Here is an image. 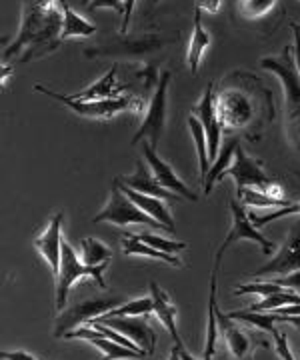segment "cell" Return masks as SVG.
I'll use <instances>...</instances> for the list:
<instances>
[{"instance_id":"cell-41","label":"cell","mask_w":300,"mask_h":360,"mask_svg":"<svg viewBox=\"0 0 300 360\" xmlns=\"http://www.w3.org/2000/svg\"><path fill=\"white\" fill-rule=\"evenodd\" d=\"M292 28V34H294V60H296V68H299L300 72V28L299 25H290Z\"/></svg>"},{"instance_id":"cell-3","label":"cell","mask_w":300,"mask_h":360,"mask_svg":"<svg viewBox=\"0 0 300 360\" xmlns=\"http://www.w3.org/2000/svg\"><path fill=\"white\" fill-rule=\"evenodd\" d=\"M106 266H108V262L98 264V266H89V264H84L79 252L74 250V246L70 245L68 240H63L60 270H58V276L54 278V300H56V310L60 312L63 309H66L70 288L79 283L80 278H84V276L94 278V283H96L98 288H106L105 276H103V272H105Z\"/></svg>"},{"instance_id":"cell-32","label":"cell","mask_w":300,"mask_h":360,"mask_svg":"<svg viewBox=\"0 0 300 360\" xmlns=\"http://www.w3.org/2000/svg\"><path fill=\"white\" fill-rule=\"evenodd\" d=\"M300 296L292 288H285L280 292H274L270 296H262V300L254 302L250 310H261V312H270L278 307H287V304H299Z\"/></svg>"},{"instance_id":"cell-23","label":"cell","mask_w":300,"mask_h":360,"mask_svg":"<svg viewBox=\"0 0 300 360\" xmlns=\"http://www.w3.org/2000/svg\"><path fill=\"white\" fill-rule=\"evenodd\" d=\"M216 319H219V330H221L222 338L226 340L230 354L238 360L244 359L250 350V338H248L247 333H242L238 328L235 319H230L228 314H222L219 307H216Z\"/></svg>"},{"instance_id":"cell-4","label":"cell","mask_w":300,"mask_h":360,"mask_svg":"<svg viewBox=\"0 0 300 360\" xmlns=\"http://www.w3.org/2000/svg\"><path fill=\"white\" fill-rule=\"evenodd\" d=\"M34 90L63 103L74 115L84 116V118H112L118 112H132V115L146 112V104L141 96H118V98H105V101H77L68 94L54 92V90L46 89L42 84H37Z\"/></svg>"},{"instance_id":"cell-36","label":"cell","mask_w":300,"mask_h":360,"mask_svg":"<svg viewBox=\"0 0 300 360\" xmlns=\"http://www.w3.org/2000/svg\"><path fill=\"white\" fill-rule=\"evenodd\" d=\"M290 214H300V202H292V205L282 206V208H278V210H274V212H268V214H264V217L250 214V219H252V222H254L256 226H264V224H268V222H273V220L285 219V217H290Z\"/></svg>"},{"instance_id":"cell-8","label":"cell","mask_w":300,"mask_h":360,"mask_svg":"<svg viewBox=\"0 0 300 360\" xmlns=\"http://www.w3.org/2000/svg\"><path fill=\"white\" fill-rule=\"evenodd\" d=\"M124 298L122 296H100V298H91L84 302H77L70 304L68 309L60 310L58 319H56V326H54V336L56 338H65L66 333L79 328L82 324H89L92 319L105 314L110 309H115L118 304H122Z\"/></svg>"},{"instance_id":"cell-27","label":"cell","mask_w":300,"mask_h":360,"mask_svg":"<svg viewBox=\"0 0 300 360\" xmlns=\"http://www.w3.org/2000/svg\"><path fill=\"white\" fill-rule=\"evenodd\" d=\"M60 8L65 14V22H63V40L66 39H89L96 32V26L84 20L79 13H74V8L68 4V0H58Z\"/></svg>"},{"instance_id":"cell-26","label":"cell","mask_w":300,"mask_h":360,"mask_svg":"<svg viewBox=\"0 0 300 360\" xmlns=\"http://www.w3.org/2000/svg\"><path fill=\"white\" fill-rule=\"evenodd\" d=\"M210 44V34L207 32V28L202 26L200 20V8L195 6V28H193V37L188 42V51H186V65L190 68V72L196 75L198 72V66L202 60V54L209 49Z\"/></svg>"},{"instance_id":"cell-35","label":"cell","mask_w":300,"mask_h":360,"mask_svg":"<svg viewBox=\"0 0 300 360\" xmlns=\"http://www.w3.org/2000/svg\"><path fill=\"white\" fill-rule=\"evenodd\" d=\"M138 238L144 240L146 245L155 246L158 250H164V252H170V255H178V252H183L186 245L184 243H176V240H167V238H162V236H155V234H150V232H143V234H138Z\"/></svg>"},{"instance_id":"cell-9","label":"cell","mask_w":300,"mask_h":360,"mask_svg":"<svg viewBox=\"0 0 300 360\" xmlns=\"http://www.w3.org/2000/svg\"><path fill=\"white\" fill-rule=\"evenodd\" d=\"M148 288H150V296H152V302H155V316H157L160 324L167 328V333L172 338V342H174V348H172V354H170V359H186V360H195V356L186 350L184 347L183 338L178 335V326H176V307L170 302L169 295L158 286V283L155 281H150L148 284Z\"/></svg>"},{"instance_id":"cell-19","label":"cell","mask_w":300,"mask_h":360,"mask_svg":"<svg viewBox=\"0 0 300 360\" xmlns=\"http://www.w3.org/2000/svg\"><path fill=\"white\" fill-rule=\"evenodd\" d=\"M118 179L122 180L126 186L138 191V193L150 194V196H157V198H162V200H181L183 198L181 194H174L169 188H164L157 180V176L152 172H148V168L144 167L143 160L136 162V172L134 174H131V176H118Z\"/></svg>"},{"instance_id":"cell-28","label":"cell","mask_w":300,"mask_h":360,"mask_svg":"<svg viewBox=\"0 0 300 360\" xmlns=\"http://www.w3.org/2000/svg\"><path fill=\"white\" fill-rule=\"evenodd\" d=\"M188 129L193 134V141L196 144V155H198V167H200V182H204L207 174L210 170V156H209V139L204 127L200 124V120L195 115H188Z\"/></svg>"},{"instance_id":"cell-18","label":"cell","mask_w":300,"mask_h":360,"mask_svg":"<svg viewBox=\"0 0 300 360\" xmlns=\"http://www.w3.org/2000/svg\"><path fill=\"white\" fill-rule=\"evenodd\" d=\"M144 158L148 160V165L152 168V174L157 176V180L164 186V188H169L172 193H178L181 196H184V198L193 200V202L198 200V194L193 193V191L184 184L183 180L176 176V172L172 170V167L158 156L157 148H155L150 142L144 144Z\"/></svg>"},{"instance_id":"cell-40","label":"cell","mask_w":300,"mask_h":360,"mask_svg":"<svg viewBox=\"0 0 300 360\" xmlns=\"http://www.w3.org/2000/svg\"><path fill=\"white\" fill-rule=\"evenodd\" d=\"M196 8L207 11V13L214 14L221 8V0H196Z\"/></svg>"},{"instance_id":"cell-10","label":"cell","mask_w":300,"mask_h":360,"mask_svg":"<svg viewBox=\"0 0 300 360\" xmlns=\"http://www.w3.org/2000/svg\"><path fill=\"white\" fill-rule=\"evenodd\" d=\"M148 316H108V319H92L91 322H103L112 328H117L118 333L129 336L136 347L144 348L150 356H155L157 352V333L155 328L146 321ZM89 322V324H91Z\"/></svg>"},{"instance_id":"cell-44","label":"cell","mask_w":300,"mask_h":360,"mask_svg":"<svg viewBox=\"0 0 300 360\" xmlns=\"http://www.w3.org/2000/svg\"><path fill=\"white\" fill-rule=\"evenodd\" d=\"M299 28H300V25H299Z\"/></svg>"},{"instance_id":"cell-21","label":"cell","mask_w":300,"mask_h":360,"mask_svg":"<svg viewBox=\"0 0 300 360\" xmlns=\"http://www.w3.org/2000/svg\"><path fill=\"white\" fill-rule=\"evenodd\" d=\"M126 89L124 84H120L118 80V68L117 65L112 66L106 75L94 80L91 86L80 90L77 94H72V98L77 101H105V98H118L120 92Z\"/></svg>"},{"instance_id":"cell-13","label":"cell","mask_w":300,"mask_h":360,"mask_svg":"<svg viewBox=\"0 0 300 360\" xmlns=\"http://www.w3.org/2000/svg\"><path fill=\"white\" fill-rule=\"evenodd\" d=\"M65 338H77V340H89L92 347H96L108 359H146L150 356L146 350H136V348L124 347L117 340L108 338L105 333L96 330L94 326H89V324H82L79 328L66 333Z\"/></svg>"},{"instance_id":"cell-29","label":"cell","mask_w":300,"mask_h":360,"mask_svg":"<svg viewBox=\"0 0 300 360\" xmlns=\"http://www.w3.org/2000/svg\"><path fill=\"white\" fill-rule=\"evenodd\" d=\"M236 196L242 200V205L250 208H282V206L292 205L288 198H278L273 194H266L256 186H247L244 191L236 193Z\"/></svg>"},{"instance_id":"cell-38","label":"cell","mask_w":300,"mask_h":360,"mask_svg":"<svg viewBox=\"0 0 300 360\" xmlns=\"http://www.w3.org/2000/svg\"><path fill=\"white\" fill-rule=\"evenodd\" d=\"M274 283L285 286V288H292V290H300V270H294V272H288V274H282V276H276Z\"/></svg>"},{"instance_id":"cell-14","label":"cell","mask_w":300,"mask_h":360,"mask_svg":"<svg viewBox=\"0 0 300 360\" xmlns=\"http://www.w3.org/2000/svg\"><path fill=\"white\" fill-rule=\"evenodd\" d=\"M300 270V229H292L288 234L287 243L280 246V250L274 255L264 266L252 272V278H264L270 274H288Z\"/></svg>"},{"instance_id":"cell-37","label":"cell","mask_w":300,"mask_h":360,"mask_svg":"<svg viewBox=\"0 0 300 360\" xmlns=\"http://www.w3.org/2000/svg\"><path fill=\"white\" fill-rule=\"evenodd\" d=\"M89 11H100V8H110L120 16H124V0H91L89 4Z\"/></svg>"},{"instance_id":"cell-31","label":"cell","mask_w":300,"mask_h":360,"mask_svg":"<svg viewBox=\"0 0 300 360\" xmlns=\"http://www.w3.org/2000/svg\"><path fill=\"white\" fill-rule=\"evenodd\" d=\"M80 258L89 266H98V264L110 262L112 250L108 246L103 245L100 240L89 236V238H82V243H80Z\"/></svg>"},{"instance_id":"cell-1","label":"cell","mask_w":300,"mask_h":360,"mask_svg":"<svg viewBox=\"0 0 300 360\" xmlns=\"http://www.w3.org/2000/svg\"><path fill=\"white\" fill-rule=\"evenodd\" d=\"M65 14L58 0H22V16L14 40L2 51V63L18 56V65L42 58L58 49Z\"/></svg>"},{"instance_id":"cell-12","label":"cell","mask_w":300,"mask_h":360,"mask_svg":"<svg viewBox=\"0 0 300 360\" xmlns=\"http://www.w3.org/2000/svg\"><path fill=\"white\" fill-rule=\"evenodd\" d=\"M200 124L204 127V132H207V139H209V156L210 162L216 160V150L221 146V130H222V122L219 118V110H216V94H214V84L209 82L207 89H204V94L200 98V103L196 104L193 108V112ZM212 167V165H210Z\"/></svg>"},{"instance_id":"cell-39","label":"cell","mask_w":300,"mask_h":360,"mask_svg":"<svg viewBox=\"0 0 300 360\" xmlns=\"http://www.w3.org/2000/svg\"><path fill=\"white\" fill-rule=\"evenodd\" d=\"M134 4H136V0H124V16H122V25H120V34H126L129 32L132 13H134Z\"/></svg>"},{"instance_id":"cell-2","label":"cell","mask_w":300,"mask_h":360,"mask_svg":"<svg viewBox=\"0 0 300 360\" xmlns=\"http://www.w3.org/2000/svg\"><path fill=\"white\" fill-rule=\"evenodd\" d=\"M261 66L282 80V86L287 92L288 132L292 136L294 146L300 148V72L296 68V60L292 58V46H285L280 56L262 58Z\"/></svg>"},{"instance_id":"cell-20","label":"cell","mask_w":300,"mask_h":360,"mask_svg":"<svg viewBox=\"0 0 300 360\" xmlns=\"http://www.w3.org/2000/svg\"><path fill=\"white\" fill-rule=\"evenodd\" d=\"M120 243H122V255L124 257H148L152 260H160V262H167L170 266H176V269H183V260L176 257V255H170L164 250H158L155 246L146 245L144 240L138 238V234H132V232H122L120 234Z\"/></svg>"},{"instance_id":"cell-24","label":"cell","mask_w":300,"mask_h":360,"mask_svg":"<svg viewBox=\"0 0 300 360\" xmlns=\"http://www.w3.org/2000/svg\"><path fill=\"white\" fill-rule=\"evenodd\" d=\"M238 144H240V141H238L236 136H228L226 141L222 142L221 153H219V156H216V160L212 162L209 174H207V179H204V182H202V184H204V194H207V196L212 193L214 184H216V182H219L222 176H224L226 168L233 165Z\"/></svg>"},{"instance_id":"cell-5","label":"cell","mask_w":300,"mask_h":360,"mask_svg":"<svg viewBox=\"0 0 300 360\" xmlns=\"http://www.w3.org/2000/svg\"><path fill=\"white\" fill-rule=\"evenodd\" d=\"M100 222H110V224H117V226L143 224V226H152L157 231H164V226L157 219H152L150 214H146L143 208L122 191L118 176L112 182L110 198H108L106 206L92 219V224H100Z\"/></svg>"},{"instance_id":"cell-42","label":"cell","mask_w":300,"mask_h":360,"mask_svg":"<svg viewBox=\"0 0 300 360\" xmlns=\"http://www.w3.org/2000/svg\"><path fill=\"white\" fill-rule=\"evenodd\" d=\"M2 360H39L37 356L28 354V352H2L0 354Z\"/></svg>"},{"instance_id":"cell-6","label":"cell","mask_w":300,"mask_h":360,"mask_svg":"<svg viewBox=\"0 0 300 360\" xmlns=\"http://www.w3.org/2000/svg\"><path fill=\"white\" fill-rule=\"evenodd\" d=\"M228 208H230V214H233V226H230V231H228V234H226L224 243H222L221 248H219L214 262H222L224 252H226L230 246L235 245V243H238V240H250V243H254V245L261 246V250L264 252V257H270L274 250H276V245H274L273 240H268V238H266V236L256 229V224H254L252 219L247 214L244 205H240L238 196H230V200H228Z\"/></svg>"},{"instance_id":"cell-7","label":"cell","mask_w":300,"mask_h":360,"mask_svg":"<svg viewBox=\"0 0 300 360\" xmlns=\"http://www.w3.org/2000/svg\"><path fill=\"white\" fill-rule=\"evenodd\" d=\"M169 84H170V70H162L158 77V84L150 103L146 106V115H144L141 129L136 130V134L132 136L131 144H136L143 139H148V142L157 148L160 136L167 127V103H169Z\"/></svg>"},{"instance_id":"cell-25","label":"cell","mask_w":300,"mask_h":360,"mask_svg":"<svg viewBox=\"0 0 300 360\" xmlns=\"http://www.w3.org/2000/svg\"><path fill=\"white\" fill-rule=\"evenodd\" d=\"M221 262H214L212 276H210V295H209V321H207V342H204V354L202 359L210 360L214 359L216 352V338H219V319H216V276H219Z\"/></svg>"},{"instance_id":"cell-16","label":"cell","mask_w":300,"mask_h":360,"mask_svg":"<svg viewBox=\"0 0 300 360\" xmlns=\"http://www.w3.org/2000/svg\"><path fill=\"white\" fill-rule=\"evenodd\" d=\"M230 319L235 321L244 322V324H250V326H256L259 330H264L274 338V345H276V352L278 356L285 360H292L294 356L290 354V347H288V338L285 333H280L276 328V324L280 322V316L278 314H266V312H261V310H235V312H228Z\"/></svg>"},{"instance_id":"cell-11","label":"cell","mask_w":300,"mask_h":360,"mask_svg":"<svg viewBox=\"0 0 300 360\" xmlns=\"http://www.w3.org/2000/svg\"><path fill=\"white\" fill-rule=\"evenodd\" d=\"M224 176H230V179L235 180L236 193L244 191L247 186H256V188L264 191L268 184H273L274 182V180L262 170L261 165H259L252 156H248L247 153H244L242 144H238L235 160H233L230 167L226 168Z\"/></svg>"},{"instance_id":"cell-33","label":"cell","mask_w":300,"mask_h":360,"mask_svg":"<svg viewBox=\"0 0 300 360\" xmlns=\"http://www.w3.org/2000/svg\"><path fill=\"white\" fill-rule=\"evenodd\" d=\"M278 0H238V13L248 20L262 18L273 11Z\"/></svg>"},{"instance_id":"cell-22","label":"cell","mask_w":300,"mask_h":360,"mask_svg":"<svg viewBox=\"0 0 300 360\" xmlns=\"http://www.w3.org/2000/svg\"><path fill=\"white\" fill-rule=\"evenodd\" d=\"M120 180V179H118ZM120 186H122V191L131 196L132 200L136 202V205L143 208L146 214H150L152 219H157L162 226H164V231L167 232H174L176 231V226H174V219H172V214L169 212V208L167 205L162 202V198H157V196H150V194H144L138 193V191H134L131 186H126L122 180H120Z\"/></svg>"},{"instance_id":"cell-43","label":"cell","mask_w":300,"mask_h":360,"mask_svg":"<svg viewBox=\"0 0 300 360\" xmlns=\"http://www.w3.org/2000/svg\"><path fill=\"white\" fill-rule=\"evenodd\" d=\"M160 0H150V6H157Z\"/></svg>"},{"instance_id":"cell-15","label":"cell","mask_w":300,"mask_h":360,"mask_svg":"<svg viewBox=\"0 0 300 360\" xmlns=\"http://www.w3.org/2000/svg\"><path fill=\"white\" fill-rule=\"evenodd\" d=\"M216 110L222 127L226 129H242L252 118V103L247 94L238 90H228L221 96H216Z\"/></svg>"},{"instance_id":"cell-17","label":"cell","mask_w":300,"mask_h":360,"mask_svg":"<svg viewBox=\"0 0 300 360\" xmlns=\"http://www.w3.org/2000/svg\"><path fill=\"white\" fill-rule=\"evenodd\" d=\"M63 219L65 214L63 212H56L48 226L40 232L39 236L34 238V248L39 250V255L46 264L53 270V276H58V270H60V257H63Z\"/></svg>"},{"instance_id":"cell-30","label":"cell","mask_w":300,"mask_h":360,"mask_svg":"<svg viewBox=\"0 0 300 360\" xmlns=\"http://www.w3.org/2000/svg\"><path fill=\"white\" fill-rule=\"evenodd\" d=\"M152 310H155L152 296H143V298H134V300H124L122 304L100 314V319H108V316H148Z\"/></svg>"},{"instance_id":"cell-34","label":"cell","mask_w":300,"mask_h":360,"mask_svg":"<svg viewBox=\"0 0 300 360\" xmlns=\"http://www.w3.org/2000/svg\"><path fill=\"white\" fill-rule=\"evenodd\" d=\"M280 290H285V286H280V284L273 283H247V284H240V286H236L235 295L236 296H242V295H261V296H270L274 292H280Z\"/></svg>"}]
</instances>
